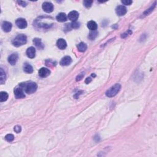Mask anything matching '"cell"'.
<instances>
[{
	"instance_id": "cell-1",
	"label": "cell",
	"mask_w": 157,
	"mask_h": 157,
	"mask_svg": "<svg viewBox=\"0 0 157 157\" xmlns=\"http://www.w3.org/2000/svg\"><path fill=\"white\" fill-rule=\"evenodd\" d=\"M21 87L23 90L25 91L26 93L28 94H32L34 93L35 91L37 90L38 85L36 83L33 82H25V83H22L19 85Z\"/></svg>"
},
{
	"instance_id": "cell-2",
	"label": "cell",
	"mask_w": 157,
	"mask_h": 157,
	"mask_svg": "<svg viewBox=\"0 0 157 157\" xmlns=\"http://www.w3.org/2000/svg\"><path fill=\"white\" fill-rule=\"evenodd\" d=\"M27 38L25 34H19L17 36H16L14 39H13V45H14L15 47H19L20 46H22V45H24L27 43Z\"/></svg>"
},
{
	"instance_id": "cell-3",
	"label": "cell",
	"mask_w": 157,
	"mask_h": 157,
	"mask_svg": "<svg viewBox=\"0 0 157 157\" xmlns=\"http://www.w3.org/2000/svg\"><path fill=\"white\" fill-rule=\"evenodd\" d=\"M121 88V85L119 83L114 85V86L111 87L109 90H107L106 92V95L107 97H114L119 92Z\"/></svg>"
},
{
	"instance_id": "cell-4",
	"label": "cell",
	"mask_w": 157,
	"mask_h": 157,
	"mask_svg": "<svg viewBox=\"0 0 157 157\" xmlns=\"http://www.w3.org/2000/svg\"><path fill=\"white\" fill-rule=\"evenodd\" d=\"M14 94L17 99H22L24 98L25 97V94L24 93L23 89L21 87L15 88Z\"/></svg>"
},
{
	"instance_id": "cell-5",
	"label": "cell",
	"mask_w": 157,
	"mask_h": 157,
	"mask_svg": "<svg viewBox=\"0 0 157 157\" xmlns=\"http://www.w3.org/2000/svg\"><path fill=\"white\" fill-rule=\"evenodd\" d=\"M42 7L45 13H50L54 10V5L49 2H45L42 4Z\"/></svg>"
},
{
	"instance_id": "cell-6",
	"label": "cell",
	"mask_w": 157,
	"mask_h": 157,
	"mask_svg": "<svg viewBox=\"0 0 157 157\" xmlns=\"http://www.w3.org/2000/svg\"><path fill=\"white\" fill-rule=\"evenodd\" d=\"M16 25L19 27V28L21 29H24L27 28V22L25 20V19H22V18H20L18 19L16 22Z\"/></svg>"
},
{
	"instance_id": "cell-7",
	"label": "cell",
	"mask_w": 157,
	"mask_h": 157,
	"mask_svg": "<svg viewBox=\"0 0 157 157\" xmlns=\"http://www.w3.org/2000/svg\"><path fill=\"white\" fill-rule=\"evenodd\" d=\"M127 13V9L124 6L120 5L117 7L116 8V14L118 16H123L126 14Z\"/></svg>"
},
{
	"instance_id": "cell-8",
	"label": "cell",
	"mask_w": 157,
	"mask_h": 157,
	"mask_svg": "<svg viewBox=\"0 0 157 157\" xmlns=\"http://www.w3.org/2000/svg\"><path fill=\"white\" fill-rule=\"evenodd\" d=\"M79 16V13L76 10H73V11L70 12L68 14V17L70 20L73 21V22H76L77 19H78Z\"/></svg>"
},
{
	"instance_id": "cell-9",
	"label": "cell",
	"mask_w": 157,
	"mask_h": 157,
	"mask_svg": "<svg viewBox=\"0 0 157 157\" xmlns=\"http://www.w3.org/2000/svg\"><path fill=\"white\" fill-rule=\"evenodd\" d=\"M72 63V59L69 56H66L62 59L60 64L62 66H69Z\"/></svg>"
},
{
	"instance_id": "cell-10",
	"label": "cell",
	"mask_w": 157,
	"mask_h": 157,
	"mask_svg": "<svg viewBox=\"0 0 157 157\" xmlns=\"http://www.w3.org/2000/svg\"><path fill=\"white\" fill-rule=\"evenodd\" d=\"M18 58H19V55H18L17 54H16H16H13L8 57V62L13 66V65H15L16 64Z\"/></svg>"
},
{
	"instance_id": "cell-11",
	"label": "cell",
	"mask_w": 157,
	"mask_h": 157,
	"mask_svg": "<svg viewBox=\"0 0 157 157\" xmlns=\"http://www.w3.org/2000/svg\"><path fill=\"white\" fill-rule=\"evenodd\" d=\"M50 74V71L49 69L45 68H42L39 69V75L40 77L44 78L49 76Z\"/></svg>"
},
{
	"instance_id": "cell-12",
	"label": "cell",
	"mask_w": 157,
	"mask_h": 157,
	"mask_svg": "<svg viewBox=\"0 0 157 157\" xmlns=\"http://www.w3.org/2000/svg\"><path fill=\"white\" fill-rule=\"evenodd\" d=\"M26 54H27V55L28 56V57L30 58H34L35 56H36V49L33 47H29L28 49L27 50Z\"/></svg>"
},
{
	"instance_id": "cell-13",
	"label": "cell",
	"mask_w": 157,
	"mask_h": 157,
	"mask_svg": "<svg viewBox=\"0 0 157 157\" xmlns=\"http://www.w3.org/2000/svg\"><path fill=\"white\" fill-rule=\"evenodd\" d=\"M57 45L61 50H64L66 48L67 43L66 41L63 39H59L57 42Z\"/></svg>"
},
{
	"instance_id": "cell-14",
	"label": "cell",
	"mask_w": 157,
	"mask_h": 157,
	"mask_svg": "<svg viewBox=\"0 0 157 157\" xmlns=\"http://www.w3.org/2000/svg\"><path fill=\"white\" fill-rule=\"evenodd\" d=\"M12 27H13V25H12L11 23L9 22H4L2 24V29L4 32H6V33L10 31Z\"/></svg>"
},
{
	"instance_id": "cell-15",
	"label": "cell",
	"mask_w": 157,
	"mask_h": 157,
	"mask_svg": "<svg viewBox=\"0 0 157 157\" xmlns=\"http://www.w3.org/2000/svg\"><path fill=\"white\" fill-rule=\"evenodd\" d=\"M33 43H34V45H36V47L39 49L42 50L44 48V45L42 44L41 39H39V38H34V39H33Z\"/></svg>"
},
{
	"instance_id": "cell-16",
	"label": "cell",
	"mask_w": 157,
	"mask_h": 157,
	"mask_svg": "<svg viewBox=\"0 0 157 157\" xmlns=\"http://www.w3.org/2000/svg\"><path fill=\"white\" fill-rule=\"evenodd\" d=\"M87 27L91 31H96L97 30V23L94 21H90L87 23Z\"/></svg>"
},
{
	"instance_id": "cell-17",
	"label": "cell",
	"mask_w": 157,
	"mask_h": 157,
	"mask_svg": "<svg viewBox=\"0 0 157 157\" xmlns=\"http://www.w3.org/2000/svg\"><path fill=\"white\" fill-rule=\"evenodd\" d=\"M56 19L58 22H65L67 20V16L65 13H60L57 16Z\"/></svg>"
},
{
	"instance_id": "cell-18",
	"label": "cell",
	"mask_w": 157,
	"mask_h": 157,
	"mask_svg": "<svg viewBox=\"0 0 157 157\" xmlns=\"http://www.w3.org/2000/svg\"><path fill=\"white\" fill-rule=\"evenodd\" d=\"M23 71L28 74H31L33 72V68L30 64L26 63L23 66Z\"/></svg>"
},
{
	"instance_id": "cell-19",
	"label": "cell",
	"mask_w": 157,
	"mask_h": 157,
	"mask_svg": "<svg viewBox=\"0 0 157 157\" xmlns=\"http://www.w3.org/2000/svg\"><path fill=\"white\" fill-rule=\"evenodd\" d=\"M6 79V75L3 68L0 69V82L1 84H4Z\"/></svg>"
},
{
	"instance_id": "cell-20",
	"label": "cell",
	"mask_w": 157,
	"mask_h": 157,
	"mask_svg": "<svg viewBox=\"0 0 157 157\" xmlns=\"http://www.w3.org/2000/svg\"><path fill=\"white\" fill-rule=\"evenodd\" d=\"M87 49V45L86 44L83 43V42H80V44L77 45V49L80 52H84L85 50Z\"/></svg>"
},
{
	"instance_id": "cell-21",
	"label": "cell",
	"mask_w": 157,
	"mask_h": 157,
	"mask_svg": "<svg viewBox=\"0 0 157 157\" xmlns=\"http://www.w3.org/2000/svg\"><path fill=\"white\" fill-rule=\"evenodd\" d=\"M8 98V94L5 91H1L0 93V101L4 102Z\"/></svg>"
},
{
	"instance_id": "cell-22",
	"label": "cell",
	"mask_w": 157,
	"mask_h": 157,
	"mask_svg": "<svg viewBox=\"0 0 157 157\" xmlns=\"http://www.w3.org/2000/svg\"><path fill=\"white\" fill-rule=\"evenodd\" d=\"M98 36V32L96 31H91L88 35V38L90 40H94Z\"/></svg>"
},
{
	"instance_id": "cell-23",
	"label": "cell",
	"mask_w": 157,
	"mask_h": 157,
	"mask_svg": "<svg viewBox=\"0 0 157 157\" xmlns=\"http://www.w3.org/2000/svg\"><path fill=\"white\" fill-rule=\"evenodd\" d=\"M5 139L8 142H12L14 139V136L12 134H8L5 136Z\"/></svg>"
},
{
	"instance_id": "cell-24",
	"label": "cell",
	"mask_w": 157,
	"mask_h": 157,
	"mask_svg": "<svg viewBox=\"0 0 157 157\" xmlns=\"http://www.w3.org/2000/svg\"><path fill=\"white\" fill-rule=\"evenodd\" d=\"M93 1H90V0H86V1H83V4H84V6L86 7H90L91 6V5H92V3Z\"/></svg>"
},
{
	"instance_id": "cell-25",
	"label": "cell",
	"mask_w": 157,
	"mask_h": 157,
	"mask_svg": "<svg viewBox=\"0 0 157 157\" xmlns=\"http://www.w3.org/2000/svg\"><path fill=\"white\" fill-rule=\"evenodd\" d=\"M155 4H156V3H155V4H154L153 6H152V7H150V9H149L147 10L146 12H145L144 14L145 16H148V15H149V14H150V13H151V12H152V10H153V9L155 8Z\"/></svg>"
},
{
	"instance_id": "cell-26",
	"label": "cell",
	"mask_w": 157,
	"mask_h": 157,
	"mask_svg": "<svg viewBox=\"0 0 157 157\" xmlns=\"http://www.w3.org/2000/svg\"><path fill=\"white\" fill-rule=\"evenodd\" d=\"M122 3L124 5L129 6L130 5V4H131L132 1H131V0H124V1H122Z\"/></svg>"
},
{
	"instance_id": "cell-27",
	"label": "cell",
	"mask_w": 157,
	"mask_h": 157,
	"mask_svg": "<svg viewBox=\"0 0 157 157\" xmlns=\"http://www.w3.org/2000/svg\"><path fill=\"white\" fill-rule=\"evenodd\" d=\"M79 23L77 22H74L73 23H71V27L73 28H78L79 27Z\"/></svg>"
},
{
	"instance_id": "cell-28",
	"label": "cell",
	"mask_w": 157,
	"mask_h": 157,
	"mask_svg": "<svg viewBox=\"0 0 157 157\" xmlns=\"http://www.w3.org/2000/svg\"><path fill=\"white\" fill-rule=\"evenodd\" d=\"M21 130H22V128H21L20 126L17 125L14 127V131L17 133H19V132L21 131Z\"/></svg>"
},
{
	"instance_id": "cell-29",
	"label": "cell",
	"mask_w": 157,
	"mask_h": 157,
	"mask_svg": "<svg viewBox=\"0 0 157 157\" xmlns=\"http://www.w3.org/2000/svg\"><path fill=\"white\" fill-rule=\"evenodd\" d=\"M17 3L23 7H25L27 5V3L25 2V1H17Z\"/></svg>"
},
{
	"instance_id": "cell-30",
	"label": "cell",
	"mask_w": 157,
	"mask_h": 157,
	"mask_svg": "<svg viewBox=\"0 0 157 157\" xmlns=\"http://www.w3.org/2000/svg\"><path fill=\"white\" fill-rule=\"evenodd\" d=\"M83 74H80V75H79V76H78L77 77V79H76V80H77V81H78V80H81V79H82V77H83Z\"/></svg>"
},
{
	"instance_id": "cell-31",
	"label": "cell",
	"mask_w": 157,
	"mask_h": 157,
	"mask_svg": "<svg viewBox=\"0 0 157 157\" xmlns=\"http://www.w3.org/2000/svg\"><path fill=\"white\" fill-rule=\"evenodd\" d=\"M91 81V79L90 78V77H88V78H87L86 80H85V83H89Z\"/></svg>"
}]
</instances>
